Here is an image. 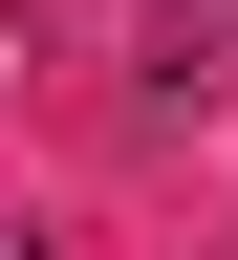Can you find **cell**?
<instances>
[{"label":"cell","mask_w":238,"mask_h":260,"mask_svg":"<svg viewBox=\"0 0 238 260\" xmlns=\"http://www.w3.org/2000/svg\"><path fill=\"white\" fill-rule=\"evenodd\" d=\"M130 87H152V109H217V87H238V22H217V0H195V22H152V44H130Z\"/></svg>","instance_id":"6da1fadb"}]
</instances>
